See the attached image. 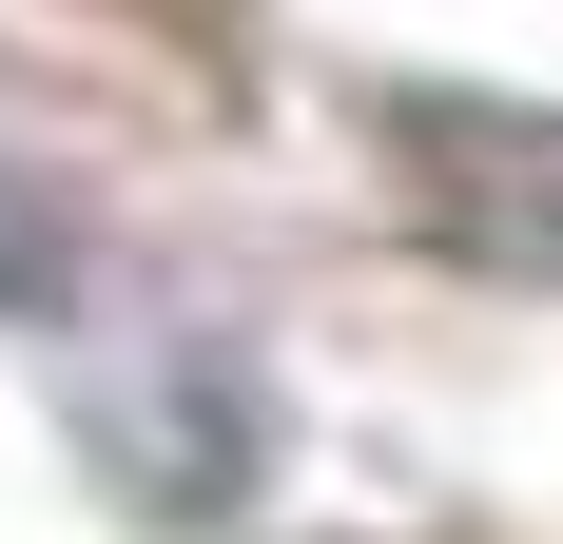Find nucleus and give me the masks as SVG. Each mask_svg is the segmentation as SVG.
<instances>
[{"label":"nucleus","instance_id":"1","mask_svg":"<svg viewBox=\"0 0 563 544\" xmlns=\"http://www.w3.org/2000/svg\"><path fill=\"white\" fill-rule=\"evenodd\" d=\"M389 156H408V195H428L448 253L563 292V117L544 98H448V78H408V98H389Z\"/></svg>","mask_w":563,"mask_h":544}]
</instances>
